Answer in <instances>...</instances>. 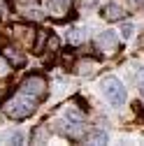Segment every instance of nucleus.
<instances>
[{"mask_svg": "<svg viewBox=\"0 0 144 146\" xmlns=\"http://www.w3.org/2000/svg\"><path fill=\"white\" fill-rule=\"evenodd\" d=\"M35 107H37V100H33L30 95L26 93H16L7 104H5V114L9 118H16V121H21V118H28L33 111H35Z\"/></svg>", "mask_w": 144, "mask_h": 146, "instance_id": "f257e3e1", "label": "nucleus"}, {"mask_svg": "<svg viewBox=\"0 0 144 146\" xmlns=\"http://www.w3.org/2000/svg\"><path fill=\"white\" fill-rule=\"evenodd\" d=\"M100 88H102L105 100L109 102L112 107H123V102H125L128 95H125V86H123L121 79H116V77H105L102 84H100Z\"/></svg>", "mask_w": 144, "mask_h": 146, "instance_id": "f03ea898", "label": "nucleus"}, {"mask_svg": "<svg viewBox=\"0 0 144 146\" xmlns=\"http://www.w3.org/2000/svg\"><path fill=\"white\" fill-rule=\"evenodd\" d=\"M19 90H21V93H26V95H30L33 100L40 102V100L47 98V79L40 77V74H28V77L21 81Z\"/></svg>", "mask_w": 144, "mask_h": 146, "instance_id": "7ed1b4c3", "label": "nucleus"}, {"mask_svg": "<svg viewBox=\"0 0 144 146\" xmlns=\"http://www.w3.org/2000/svg\"><path fill=\"white\" fill-rule=\"evenodd\" d=\"M95 44H98V49L105 51V53H114V51L119 49V35H116L114 30H105V33L98 35Z\"/></svg>", "mask_w": 144, "mask_h": 146, "instance_id": "20e7f679", "label": "nucleus"}, {"mask_svg": "<svg viewBox=\"0 0 144 146\" xmlns=\"http://www.w3.org/2000/svg\"><path fill=\"white\" fill-rule=\"evenodd\" d=\"M70 5H72V0H44V9L53 16H61L63 12H67Z\"/></svg>", "mask_w": 144, "mask_h": 146, "instance_id": "39448f33", "label": "nucleus"}, {"mask_svg": "<svg viewBox=\"0 0 144 146\" xmlns=\"http://www.w3.org/2000/svg\"><path fill=\"white\" fill-rule=\"evenodd\" d=\"M102 16H105L107 21H123L125 9H123L121 5H116V3H109V5H105V9H102Z\"/></svg>", "mask_w": 144, "mask_h": 146, "instance_id": "423d86ee", "label": "nucleus"}, {"mask_svg": "<svg viewBox=\"0 0 144 146\" xmlns=\"http://www.w3.org/2000/svg\"><path fill=\"white\" fill-rule=\"evenodd\" d=\"M88 40V30L84 28V26H75V28H70L67 30V42L70 44H81V42H86Z\"/></svg>", "mask_w": 144, "mask_h": 146, "instance_id": "0eeeda50", "label": "nucleus"}, {"mask_svg": "<svg viewBox=\"0 0 144 146\" xmlns=\"http://www.w3.org/2000/svg\"><path fill=\"white\" fill-rule=\"evenodd\" d=\"M84 139L88 144H107L109 141V135H107L105 130H100V127H93V130H86Z\"/></svg>", "mask_w": 144, "mask_h": 146, "instance_id": "6e6552de", "label": "nucleus"}, {"mask_svg": "<svg viewBox=\"0 0 144 146\" xmlns=\"http://www.w3.org/2000/svg\"><path fill=\"white\" fill-rule=\"evenodd\" d=\"M23 132L21 130H7V132H3V137H0V141H5V144H23Z\"/></svg>", "mask_w": 144, "mask_h": 146, "instance_id": "1a4fd4ad", "label": "nucleus"}, {"mask_svg": "<svg viewBox=\"0 0 144 146\" xmlns=\"http://www.w3.org/2000/svg\"><path fill=\"white\" fill-rule=\"evenodd\" d=\"M5 60H9L14 67H21L23 65V56L16 53V49H5Z\"/></svg>", "mask_w": 144, "mask_h": 146, "instance_id": "9d476101", "label": "nucleus"}, {"mask_svg": "<svg viewBox=\"0 0 144 146\" xmlns=\"http://www.w3.org/2000/svg\"><path fill=\"white\" fill-rule=\"evenodd\" d=\"M47 137H49V125H40L37 130L33 132V137H30V139H33L35 144H40V141H44Z\"/></svg>", "mask_w": 144, "mask_h": 146, "instance_id": "9b49d317", "label": "nucleus"}, {"mask_svg": "<svg viewBox=\"0 0 144 146\" xmlns=\"http://www.w3.org/2000/svg\"><path fill=\"white\" fill-rule=\"evenodd\" d=\"M119 35H121L123 40H133V35H135V26H133L130 21L121 23V30H119Z\"/></svg>", "mask_w": 144, "mask_h": 146, "instance_id": "f8f14e48", "label": "nucleus"}, {"mask_svg": "<svg viewBox=\"0 0 144 146\" xmlns=\"http://www.w3.org/2000/svg\"><path fill=\"white\" fill-rule=\"evenodd\" d=\"M95 7H98V0H81V9L84 12H91Z\"/></svg>", "mask_w": 144, "mask_h": 146, "instance_id": "ddd939ff", "label": "nucleus"}, {"mask_svg": "<svg viewBox=\"0 0 144 146\" xmlns=\"http://www.w3.org/2000/svg\"><path fill=\"white\" fill-rule=\"evenodd\" d=\"M7 72H9V65H7V60H5V58H0V77H5Z\"/></svg>", "mask_w": 144, "mask_h": 146, "instance_id": "4468645a", "label": "nucleus"}, {"mask_svg": "<svg viewBox=\"0 0 144 146\" xmlns=\"http://www.w3.org/2000/svg\"><path fill=\"white\" fill-rule=\"evenodd\" d=\"M139 95L144 98V79H142V84H139Z\"/></svg>", "mask_w": 144, "mask_h": 146, "instance_id": "2eb2a0df", "label": "nucleus"}, {"mask_svg": "<svg viewBox=\"0 0 144 146\" xmlns=\"http://www.w3.org/2000/svg\"><path fill=\"white\" fill-rule=\"evenodd\" d=\"M137 3H144V0H137Z\"/></svg>", "mask_w": 144, "mask_h": 146, "instance_id": "dca6fc26", "label": "nucleus"}]
</instances>
